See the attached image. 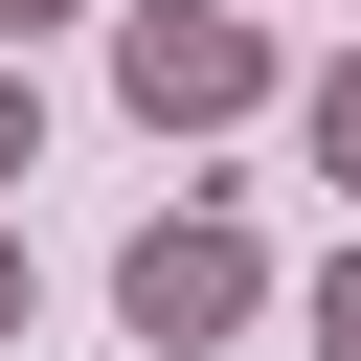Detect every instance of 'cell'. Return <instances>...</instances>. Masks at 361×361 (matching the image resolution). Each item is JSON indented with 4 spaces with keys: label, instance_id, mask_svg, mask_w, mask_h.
<instances>
[{
    "label": "cell",
    "instance_id": "5",
    "mask_svg": "<svg viewBox=\"0 0 361 361\" xmlns=\"http://www.w3.org/2000/svg\"><path fill=\"white\" fill-rule=\"evenodd\" d=\"M23 158H45V90H23V68H0V180H23Z\"/></svg>",
    "mask_w": 361,
    "mask_h": 361
},
{
    "label": "cell",
    "instance_id": "1",
    "mask_svg": "<svg viewBox=\"0 0 361 361\" xmlns=\"http://www.w3.org/2000/svg\"><path fill=\"white\" fill-rule=\"evenodd\" d=\"M113 90H135L158 135H226V113L271 90V23H248V0H135V23H113Z\"/></svg>",
    "mask_w": 361,
    "mask_h": 361
},
{
    "label": "cell",
    "instance_id": "2",
    "mask_svg": "<svg viewBox=\"0 0 361 361\" xmlns=\"http://www.w3.org/2000/svg\"><path fill=\"white\" fill-rule=\"evenodd\" d=\"M248 293H271V271H248V226H135V248H113V316H135L158 361H180V338H226Z\"/></svg>",
    "mask_w": 361,
    "mask_h": 361
},
{
    "label": "cell",
    "instance_id": "4",
    "mask_svg": "<svg viewBox=\"0 0 361 361\" xmlns=\"http://www.w3.org/2000/svg\"><path fill=\"white\" fill-rule=\"evenodd\" d=\"M316 361H361V248H338V271H316Z\"/></svg>",
    "mask_w": 361,
    "mask_h": 361
},
{
    "label": "cell",
    "instance_id": "7",
    "mask_svg": "<svg viewBox=\"0 0 361 361\" xmlns=\"http://www.w3.org/2000/svg\"><path fill=\"white\" fill-rule=\"evenodd\" d=\"M0 338H23V248H0Z\"/></svg>",
    "mask_w": 361,
    "mask_h": 361
},
{
    "label": "cell",
    "instance_id": "6",
    "mask_svg": "<svg viewBox=\"0 0 361 361\" xmlns=\"http://www.w3.org/2000/svg\"><path fill=\"white\" fill-rule=\"evenodd\" d=\"M23 23H68V0H0V68H23Z\"/></svg>",
    "mask_w": 361,
    "mask_h": 361
},
{
    "label": "cell",
    "instance_id": "3",
    "mask_svg": "<svg viewBox=\"0 0 361 361\" xmlns=\"http://www.w3.org/2000/svg\"><path fill=\"white\" fill-rule=\"evenodd\" d=\"M293 135H316V180H338V203H361V45H338V68H316V90H293Z\"/></svg>",
    "mask_w": 361,
    "mask_h": 361
}]
</instances>
